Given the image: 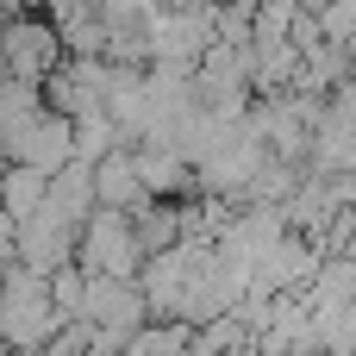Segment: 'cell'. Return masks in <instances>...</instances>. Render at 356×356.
I'll list each match as a JSON object with an SVG mask.
<instances>
[{"label": "cell", "instance_id": "1", "mask_svg": "<svg viewBox=\"0 0 356 356\" xmlns=\"http://www.w3.org/2000/svg\"><path fill=\"white\" fill-rule=\"evenodd\" d=\"M63 63H69V44H63V31H56L50 13L31 6V13L0 19V75H6V81H31V88H44Z\"/></svg>", "mask_w": 356, "mask_h": 356}, {"label": "cell", "instance_id": "2", "mask_svg": "<svg viewBox=\"0 0 356 356\" xmlns=\"http://www.w3.org/2000/svg\"><path fill=\"white\" fill-rule=\"evenodd\" d=\"M75 263H81L88 275L138 282V269H144L138 219H131V213H113V207H100V213H94V219L81 225V250H75Z\"/></svg>", "mask_w": 356, "mask_h": 356}, {"label": "cell", "instance_id": "3", "mask_svg": "<svg viewBox=\"0 0 356 356\" xmlns=\"http://www.w3.org/2000/svg\"><path fill=\"white\" fill-rule=\"evenodd\" d=\"M325 269V250L307 238V232H288L282 244H269L257 257V288L250 294H307Z\"/></svg>", "mask_w": 356, "mask_h": 356}, {"label": "cell", "instance_id": "4", "mask_svg": "<svg viewBox=\"0 0 356 356\" xmlns=\"http://www.w3.org/2000/svg\"><path fill=\"white\" fill-rule=\"evenodd\" d=\"M75 250H81V225H69L50 200H44L31 219H19V263H31V269L56 275V269H69V263H75Z\"/></svg>", "mask_w": 356, "mask_h": 356}, {"label": "cell", "instance_id": "5", "mask_svg": "<svg viewBox=\"0 0 356 356\" xmlns=\"http://www.w3.org/2000/svg\"><path fill=\"white\" fill-rule=\"evenodd\" d=\"M6 163H31V169H44V175H56L63 163H75V119L69 113H38L19 138H13V150H6Z\"/></svg>", "mask_w": 356, "mask_h": 356}, {"label": "cell", "instance_id": "6", "mask_svg": "<svg viewBox=\"0 0 356 356\" xmlns=\"http://www.w3.org/2000/svg\"><path fill=\"white\" fill-rule=\"evenodd\" d=\"M131 156H138V175H144V188H150V200H188V194L200 188L194 156H181V150H175V144H163V138L138 144Z\"/></svg>", "mask_w": 356, "mask_h": 356}, {"label": "cell", "instance_id": "7", "mask_svg": "<svg viewBox=\"0 0 356 356\" xmlns=\"http://www.w3.org/2000/svg\"><path fill=\"white\" fill-rule=\"evenodd\" d=\"M94 194H100V207H113V213H138V207H150V188H144L131 150H113V156L94 163Z\"/></svg>", "mask_w": 356, "mask_h": 356}, {"label": "cell", "instance_id": "8", "mask_svg": "<svg viewBox=\"0 0 356 356\" xmlns=\"http://www.w3.org/2000/svg\"><path fill=\"white\" fill-rule=\"evenodd\" d=\"M50 207L69 219V225H88L94 213H100V194H94V163H63L56 175H50Z\"/></svg>", "mask_w": 356, "mask_h": 356}, {"label": "cell", "instance_id": "9", "mask_svg": "<svg viewBox=\"0 0 356 356\" xmlns=\"http://www.w3.org/2000/svg\"><path fill=\"white\" fill-rule=\"evenodd\" d=\"M131 219H138V244H144V257H163V250H175V244L188 238L181 200H150V207H138Z\"/></svg>", "mask_w": 356, "mask_h": 356}, {"label": "cell", "instance_id": "10", "mask_svg": "<svg viewBox=\"0 0 356 356\" xmlns=\"http://www.w3.org/2000/svg\"><path fill=\"white\" fill-rule=\"evenodd\" d=\"M44 200H50V175L31 169V163H6V175H0V207H6L13 219H31Z\"/></svg>", "mask_w": 356, "mask_h": 356}, {"label": "cell", "instance_id": "11", "mask_svg": "<svg viewBox=\"0 0 356 356\" xmlns=\"http://www.w3.org/2000/svg\"><path fill=\"white\" fill-rule=\"evenodd\" d=\"M113 150H125V131H119V119H113L106 106L81 113V119H75V156H81V163H100V156H113Z\"/></svg>", "mask_w": 356, "mask_h": 356}, {"label": "cell", "instance_id": "12", "mask_svg": "<svg viewBox=\"0 0 356 356\" xmlns=\"http://www.w3.org/2000/svg\"><path fill=\"white\" fill-rule=\"evenodd\" d=\"M294 6H300V13H313V19H325V13H332L338 0H294Z\"/></svg>", "mask_w": 356, "mask_h": 356}, {"label": "cell", "instance_id": "13", "mask_svg": "<svg viewBox=\"0 0 356 356\" xmlns=\"http://www.w3.org/2000/svg\"><path fill=\"white\" fill-rule=\"evenodd\" d=\"M213 6H232V0H213Z\"/></svg>", "mask_w": 356, "mask_h": 356}]
</instances>
